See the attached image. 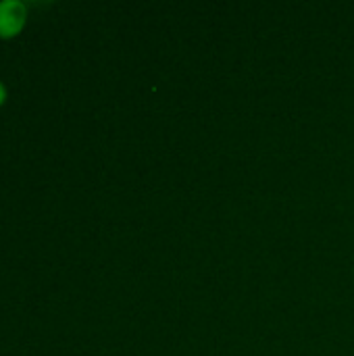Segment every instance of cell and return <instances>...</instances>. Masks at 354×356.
I'll use <instances>...</instances> for the list:
<instances>
[{"label":"cell","mask_w":354,"mask_h":356,"mask_svg":"<svg viewBox=\"0 0 354 356\" xmlns=\"http://www.w3.org/2000/svg\"><path fill=\"white\" fill-rule=\"evenodd\" d=\"M27 17V6L21 0H2L0 2V35L8 38L19 33Z\"/></svg>","instance_id":"cell-1"},{"label":"cell","mask_w":354,"mask_h":356,"mask_svg":"<svg viewBox=\"0 0 354 356\" xmlns=\"http://www.w3.org/2000/svg\"><path fill=\"white\" fill-rule=\"evenodd\" d=\"M4 98H6V90H4V86L0 83V104L4 102Z\"/></svg>","instance_id":"cell-2"}]
</instances>
